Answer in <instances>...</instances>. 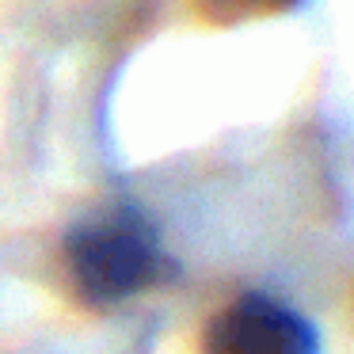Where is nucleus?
Segmentation results:
<instances>
[{
    "mask_svg": "<svg viewBox=\"0 0 354 354\" xmlns=\"http://www.w3.org/2000/svg\"><path fill=\"white\" fill-rule=\"evenodd\" d=\"M202 354H320V331L286 301L244 293L209 316Z\"/></svg>",
    "mask_w": 354,
    "mask_h": 354,
    "instance_id": "2",
    "label": "nucleus"
},
{
    "mask_svg": "<svg viewBox=\"0 0 354 354\" xmlns=\"http://www.w3.org/2000/svg\"><path fill=\"white\" fill-rule=\"evenodd\" d=\"M198 16L217 27L248 24V19H267V16H286V12L305 8L308 0H194Z\"/></svg>",
    "mask_w": 354,
    "mask_h": 354,
    "instance_id": "3",
    "label": "nucleus"
},
{
    "mask_svg": "<svg viewBox=\"0 0 354 354\" xmlns=\"http://www.w3.org/2000/svg\"><path fill=\"white\" fill-rule=\"evenodd\" d=\"M168 270L160 236L133 206L84 217L65 236V278L84 308H115L164 282Z\"/></svg>",
    "mask_w": 354,
    "mask_h": 354,
    "instance_id": "1",
    "label": "nucleus"
}]
</instances>
